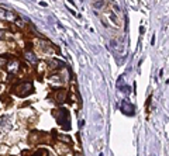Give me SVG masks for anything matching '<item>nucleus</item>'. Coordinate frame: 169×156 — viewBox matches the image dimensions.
I'll return each mask as SVG.
<instances>
[{"instance_id":"1","label":"nucleus","mask_w":169,"mask_h":156,"mask_svg":"<svg viewBox=\"0 0 169 156\" xmlns=\"http://www.w3.org/2000/svg\"><path fill=\"white\" fill-rule=\"evenodd\" d=\"M14 92L17 93L19 96H21V97H25V96L31 94L34 90H33V84H31V83H23V84H20V86L16 87Z\"/></svg>"},{"instance_id":"2","label":"nucleus","mask_w":169,"mask_h":156,"mask_svg":"<svg viewBox=\"0 0 169 156\" xmlns=\"http://www.w3.org/2000/svg\"><path fill=\"white\" fill-rule=\"evenodd\" d=\"M17 18V16L10 11V10L7 9H3V7H0V20H6V21H13V20Z\"/></svg>"},{"instance_id":"3","label":"nucleus","mask_w":169,"mask_h":156,"mask_svg":"<svg viewBox=\"0 0 169 156\" xmlns=\"http://www.w3.org/2000/svg\"><path fill=\"white\" fill-rule=\"evenodd\" d=\"M121 111L124 112L125 115H134V107H133L127 100H123V101H121Z\"/></svg>"},{"instance_id":"4","label":"nucleus","mask_w":169,"mask_h":156,"mask_svg":"<svg viewBox=\"0 0 169 156\" xmlns=\"http://www.w3.org/2000/svg\"><path fill=\"white\" fill-rule=\"evenodd\" d=\"M24 58L27 59V61H28V62H30L31 65H35V64H37V61H38V59H37V56H35V55L33 54L31 51H25Z\"/></svg>"},{"instance_id":"5","label":"nucleus","mask_w":169,"mask_h":156,"mask_svg":"<svg viewBox=\"0 0 169 156\" xmlns=\"http://www.w3.org/2000/svg\"><path fill=\"white\" fill-rule=\"evenodd\" d=\"M17 69H19V62H17V61H13V62H10V64H9V68H7V70H9V72H16V70H17Z\"/></svg>"},{"instance_id":"6","label":"nucleus","mask_w":169,"mask_h":156,"mask_svg":"<svg viewBox=\"0 0 169 156\" xmlns=\"http://www.w3.org/2000/svg\"><path fill=\"white\" fill-rule=\"evenodd\" d=\"M119 89H120V90H121L123 93H125V94H130V93H131V89H130L128 86H125V84H121Z\"/></svg>"},{"instance_id":"7","label":"nucleus","mask_w":169,"mask_h":156,"mask_svg":"<svg viewBox=\"0 0 169 156\" xmlns=\"http://www.w3.org/2000/svg\"><path fill=\"white\" fill-rule=\"evenodd\" d=\"M59 139L61 141H65V142H70L72 139H70L69 137H66V135H59Z\"/></svg>"},{"instance_id":"8","label":"nucleus","mask_w":169,"mask_h":156,"mask_svg":"<svg viewBox=\"0 0 169 156\" xmlns=\"http://www.w3.org/2000/svg\"><path fill=\"white\" fill-rule=\"evenodd\" d=\"M64 93H59V94H58V101H64Z\"/></svg>"},{"instance_id":"9","label":"nucleus","mask_w":169,"mask_h":156,"mask_svg":"<svg viewBox=\"0 0 169 156\" xmlns=\"http://www.w3.org/2000/svg\"><path fill=\"white\" fill-rule=\"evenodd\" d=\"M102 6H103V1H97V3H95V7H96V9H100Z\"/></svg>"},{"instance_id":"10","label":"nucleus","mask_w":169,"mask_h":156,"mask_svg":"<svg viewBox=\"0 0 169 156\" xmlns=\"http://www.w3.org/2000/svg\"><path fill=\"white\" fill-rule=\"evenodd\" d=\"M6 64V58H0V66Z\"/></svg>"},{"instance_id":"11","label":"nucleus","mask_w":169,"mask_h":156,"mask_svg":"<svg viewBox=\"0 0 169 156\" xmlns=\"http://www.w3.org/2000/svg\"><path fill=\"white\" fill-rule=\"evenodd\" d=\"M3 35H4V31H1V30H0V39L3 38Z\"/></svg>"},{"instance_id":"12","label":"nucleus","mask_w":169,"mask_h":156,"mask_svg":"<svg viewBox=\"0 0 169 156\" xmlns=\"http://www.w3.org/2000/svg\"><path fill=\"white\" fill-rule=\"evenodd\" d=\"M0 92H1V84H0Z\"/></svg>"},{"instance_id":"13","label":"nucleus","mask_w":169,"mask_h":156,"mask_svg":"<svg viewBox=\"0 0 169 156\" xmlns=\"http://www.w3.org/2000/svg\"><path fill=\"white\" fill-rule=\"evenodd\" d=\"M76 156H80V155H76Z\"/></svg>"},{"instance_id":"14","label":"nucleus","mask_w":169,"mask_h":156,"mask_svg":"<svg viewBox=\"0 0 169 156\" xmlns=\"http://www.w3.org/2000/svg\"><path fill=\"white\" fill-rule=\"evenodd\" d=\"M35 156H38V155H35Z\"/></svg>"}]
</instances>
